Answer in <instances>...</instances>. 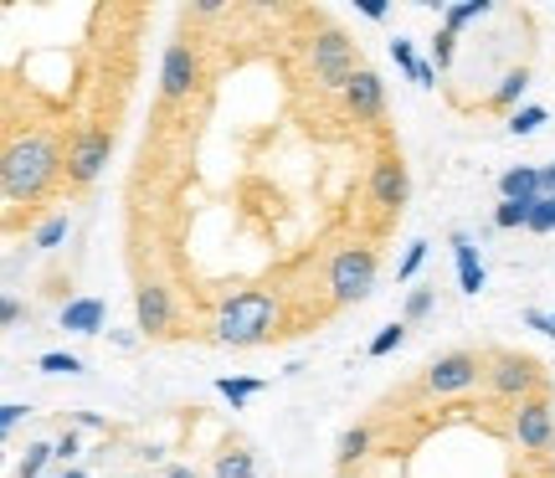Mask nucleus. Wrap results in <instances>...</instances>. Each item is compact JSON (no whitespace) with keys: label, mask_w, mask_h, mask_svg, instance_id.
Returning <instances> with one entry per match:
<instances>
[{"label":"nucleus","mask_w":555,"mask_h":478,"mask_svg":"<svg viewBox=\"0 0 555 478\" xmlns=\"http://www.w3.org/2000/svg\"><path fill=\"white\" fill-rule=\"evenodd\" d=\"M57 180V144L41 140V134H26L5 150V165H0V185H5V201H41L47 185Z\"/></svg>","instance_id":"nucleus-1"},{"label":"nucleus","mask_w":555,"mask_h":478,"mask_svg":"<svg viewBox=\"0 0 555 478\" xmlns=\"http://www.w3.org/2000/svg\"><path fill=\"white\" fill-rule=\"evenodd\" d=\"M278 324V299L273 294H262V288H242L232 299L217 309V324H211V335L221 345H262V339L273 335Z\"/></svg>","instance_id":"nucleus-2"},{"label":"nucleus","mask_w":555,"mask_h":478,"mask_svg":"<svg viewBox=\"0 0 555 478\" xmlns=\"http://www.w3.org/2000/svg\"><path fill=\"white\" fill-rule=\"evenodd\" d=\"M309 62H314L319 88H335V93H345V88L356 82V73H360L356 41L345 37V31H335V26L314 37V47H309Z\"/></svg>","instance_id":"nucleus-3"},{"label":"nucleus","mask_w":555,"mask_h":478,"mask_svg":"<svg viewBox=\"0 0 555 478\" xmlns=\"http://www.w3.org/2000/svg\"><path fill=\"white\" fill-rule=\"evenodd\" d=\"M376 273L380 262L371 247H339L335 262H330V294L335 303H360L376 294Z\"/></svg>","instance_id":"nucleus-4"},{"label":"nucleus","mask_w":555,"mask_h":478,"mask_svg":"<svg viewBox=\"0 0 555 478\" xmlns=\"http://www.w3.org/2000/svg\"><path fill=\"white\" fill-rule=\"evenodd\" d=\"M483 380L494 397H509V401H530V391L540 386V365L530 356H515V350H499L489 365H483Z\"/></svg>","instance_id":"nucleus-5"},{"label":"nucleus","mask_w":555,"mask_h":478,"mask_svg":"<svg viewBox=\"0 0 555 478\" xmlns=\"http://www.w3.org/2000/svg\"><path fill=\"white\" fill-rule=\"evenodd\" d=\"M201 82V57L191 41H170L165 62H159V99L165 103H185Z\"/></svg>","instance_id":"nucleus-6"},{"label":"nucleus","mask_w":555,"mask_h":478,"mask_svg":"<svg viewBox=\"0 0 555 478\" xmlns=\"http://www.w3.org/2000/svg\"><path fill=\"white\" fill-rule=\"evenodd\" d=\"M108 155H114V134L108 129H82L73 140V150H67V180L73 185H93L103 176Z\"/></svg>","instance_id":"nucleus-7"},{"label":"nucleus","mask_w":555,"mask_h":478,"mask_svg":"<svg viewBox=\"0 0 555 478\" xmlns=\"http://www.w3.org/2000/svg\"><path fill=\"white\" fill-rule=\"evenodd\" d=\"M515 442L525 453H545L555 442V412L545 397H530L515 406Z\"/></svg>","instance_id":"nucleus-8"},{"label":"nucleus","mask_w":555,"mask_h":478,"mask_svg":"<svg viewBox=\"0 0 555 478\" xmlns=\"http://www.w3.org/2000/svg\"><path fill=\"white\" fill-rule=\"evenodd\" d=\"M478 376H483L478 356L453 350V356H442V360H433V365H427V391H437V397H457V391L478 386Z\"/></svg>","instance_id":"nucleus-9"},{"label":"nucleus","mask_w":555,"mask_h":478,"mask_svg":"<svg viewBox=\"0 0 555 478\" xmlns=\"http://www.w3.org/2000/svg\"><path fill=\"white\" fill-rule=\"evenodd\" d=\"M406 191H412V180H406V165H401V155H376V165H371V201H376L380 211H401L406 206Z\"/></svg>","instance_id":"nucleus-10"},{"label":"nucleus","mask_w":555,"mask_h":478,"mask_svg":"<svg viewBox=\"0 0 555 478\" xmlns=\"http://www.w3.org/2000/svg\"><path fill=\"white\" fill-rule=\"evenodd\" d=\"M345 108H350L356 124H380L386 119V82H380L371 67H360L356 82L345 88Z\"/></svg>","instance_id":"nucleus-11"},{"label":"nucleus","mask_w":555,"mask_h":478,"mask_svg":"<svg viewBox=\"0 0 555 478\" xmlns=\"http://www.w3.org/2000/svg\"><path fill=\"white\" fill-rule=\"evenodd\" d=\"M134 314H139V330H144V335H170L176 309H170V294H165L159 283H144L134 294Z\"/></svg>","instance_id":"nucleus-12"},{"label":"nucleus","mask_w":555,"mask_h":478,"mask_svg":"<svg viewBox=\"0 0 555 478\" xmlns=\"http://www.w3.org/2000/svg\"><path fill=\"white\" fill-rule=\"evenodd\" d=\"M453 262H457V288L478 299L483 294V262H478V247L468 242V232H453Z\"/></svg>","instance_id":"nucleus-13"},{"label":"nucleus","mask_w":555,"mask_h":478,"mask_svg":"<svg viewBox=\"0 0 555 478\" xmlns=\"http://www.w3.org/2000/svg\"><path fill=\"white\" fill-rule=\"evenodd\" d=\"M499 191H504V201H525V206H535V201L545 196V170H535V165H515V170H504Z\"/></svg>","instance_id":"nucleus-14"},{"label":"nucleus","mask_w":555,"mask_h":478,"mask_svg":"<svg viewBox=\"0 0 555 478\" xmlns=\"http://www.w3.org/2000/svg\"><path fill=\"white\" fill-rule=\"evenodd\" d=\"M103 319H108L103 299H73L62 309V330H67V335H99Z\"/></svg>","instance_id":"nucleus-15"},{"label":"nucleus","mask_w":555,"mask_h":478,"mask_svg":"<svg viewBox=\"0 0 555 478\" xmlns=\"http://www.w3.org/2000/svg\"><path fill=\"white\" fill-rule=\"evenodd\" d=\"M365 453H371V427H350V432H345V438H339V468H345V474H350V468H356V458H365Z\"/></svg>","instance_id":"nucleus-16"},{"label":"nucleus","mask_w":555,"mask_h":478,"mask_svg":"<svg viewBox=\"0 0 555 478\" xmlns=\"http://www.w3.org/2000/svg\"><path fill=\"white\" fill-rule=\"evenodd\" d=\"M478 16H489V0H463V5H442V31H463L468 21H478Z\"/></svg>","instance_id":"nucleus-17"},{"label":"nucleus","mask_w":555,"mask_h":478,"mask_svg":"<svg viewBox=\"0 0 555 478\" xmlns=\"http://www.w3.org/2000/svg\"><path fill=\"white\" fill-rule=\"evenodd\" d=\"M217 391H221L227 401H232V406H247V401H253V397L262 391V380H253V376H221V380H217Z\"/></svg>","instance_id":"nucleus-18"},{"label":"nucleus","mask_w":555,"mask_h":478,"mask_svg":"<svg viewBox=\"0 0 555 478\" xmlns=\"http://www.w3.org/2000/svg\"><path fill=\"white\" fill-rule=\"evenodd\" d=\"M525 88H530V73L525 67H515V73H504L494 88V108H509L515 99H525Z\"/></svg>","instance_id":"nucleus-19"},{"label":"nucleus","mask_w":555,"mask_h":478,"mask_svg":"<svg viewBox=\"0 0 555 478\" xmlns=\"http://www.w3.org/2000/svg\"><path fill=\"white\" fill-rule=\"evenodd\" d=\"M530 211H535V206H525V201H499L494 227H499V232H515V227H530Z\"/></svg>","instance_id":"nucleus-20"},{"label":"nucleus","mask_w":555,"mask_h":478,"mask_svg":"<svg viewBox=\"0 0 555 478\" xmlns=\"http://www.w3.org/2000/svg\"><path fill=\"white\" fill-rule=\"evenodd\" d=\"M37 371H47V376H78L82 360H78V356H67V350H47V356L37 360Z\"/></svg>","instance_id":"nucleus-21"},{"label":"nucleus","mask_w":555,"mask_h":478,"mask_svg":"<svg viewBox=\"0 0 555 478\" xmlns=\"http://www.w3.org/2000/svg\"><path fill=\"white\" fill-rule=\"evenodd\" d=\"M540 124H545V108H540V103H525V108H515V114H509V134H519V140H525V134H535Z\"/></svg>","instance_id":"nucleus-22"},{"label":"nucleus","mask_w":555,"mask_h":478,"mask_svg":"<svg viewBox=\"0 0 555 478\" xmlns=\"http://www.w3.org/2000/svg\"><path fill=\"white\" fill-rule=\"evenodd\" d=\"M52 458H57V448H52V442H37V448H26V458H21L16 474L21 478H41V468H47Z\"/></svg>","instance_id":"nucleus-23"},{"label":"nucleus","mask_w":555,"mask_h":478,"mask_svg":"<svg viewBox=\"0 0 555 478\" xmlns=\"http://www.w3.org/2000/svg\"><path fill=\"white\" fill-rule=\"evenodd\" d=\"M217 478H258V474H253V453H242V448H237V453H221V458H217Z\"/></svg>","instance_id":"nucleus-24"},{"label":"nucleus","mask_w":555,"mask_h":478,"mask_svg":"<svg viewBox=\"0 0 555 478\" xmlns=\"http://www.w3.org/2000/svg\"><path fill=\"white\" fill-rule=\"evenodd\" d=\"M401 339H406V319H397V324H386L376 339H371V356H391V350H401Z\"/></svg>","instance_id":"nucleus-25"},{"label":"nucleus","mask_w":555,"mask_h":478,"mask_svg":"<svg viewBox=\"0 0 555 478\" xmlns=\"http://www.w3.org/2000/svg\"><path fill=\"white\" fill-rule=\"evenodd\" d=\"M427 314H433V288H412V294H406L401 319H406V324H416V319H427Z\"/></svg>","instance_id":"nucleus-26"},{"label":"nucleus","mask_w":555,"mask_h":478,"mask_svg":"<svg viewBox=\"0 0 555 478\" xmlns=\"http://www.w3.org/2000/svg\"><path fill=\"white\" fill-rule=\"evenodd\" d=\"M391 62H397L401 73L412 78V73H416V62H422V57H416V47H412V37H397V41H391Z\"/></svg>","instance_id":"nucleus-27"},{"label":"nucleus","mask_w":555,"mask_h":478,"mask_svg":"<svg viewBox=\"0 0 555 478\" xmlns=\"http://www.w3.org/2000/svg\"><path fill=\"white\" fill-rule=\"evenodd\" d=\"M530 232H555V196H540L530 211Z\"/></svg>","instance_id":"nucleus-28"},{"label":"nucleus","mask_w":555,"mask_h":478,"mask_svg":"<svg viewBox=\"0 0 555 478\" xmlns=\"http://www.w3.org/2000/svg\"><path fill=\"white\" fill-rule=\"evenodd\" d=\"M422 262H427V242H412V247H406V258H401V268H397V279H401V283H412Z\"/></svg>","instance_id":"nucleus-29"},{"label":"nucleus","mask_w":555,"mask_h":478,"mask_svg":"<svg viewBox=\"0 0 555 478\" xmlns=\"http://www.w3.org/2000/svg\"><path fill=\"white\" fill-rule=\"evenodd\" d=\"M62 237H67V217H52V221H47V227L37 232V247L47 253V247H57Z\"/></svg>","instance_id":"nucleus-30"},{"label":"nucleus","mask_w":555,"mask_h":478,"mask_svg":"<svg viewBox=\"0 0 555 478\" xmlns=\"http://www.w3.org/2000/svg\"><path fill=\"white\" fill-rule=\"evenodd\" d=\"M453 31H437L433 37V57H437V67H448V62H453Z\"/></svg>","instance_id":"nucleus-31"},{"label":"nucleus","mask_w":555,"mask_h":478,"mask_svg":"<svg viewBox=\"0 0 555 478\" xmlns=\"http://www.w3.org/2000/svg\"><path fill=\"white\" fill-rule=\"evenodd\" d=\"M21 417H26V406H21V401H5V406H0V432H16Z\"/></svg>","instance_id":"nucleus-32"},{"label":"nucleus","mask_w":555,"mask_h":478,"mask_svg":"<svg viewBox=\"0 0 555 478\" xmlns=\"http://www.w3.org/2000/svg\"><path fill=\"white\" fill-rule=\"evenodd\" d=\"M525 324H530V330H540V335H551V339H555V314H545V309H525Z\"/></svg>","instance_id":"nucleus-33"},{"label":"nucleus","mask_w":555,"mask_h":478,"mask_svg":"<svg viewBox=\"0 0 555 478\" xmlns=\"http://www.w3.org/2000/svg\"><path fill=\"white\" fill-rule=\"evenodd\" d=\"M21 319H26V309H21V299H5V303H0V324H5V330H16Z\"/></svg>","instance_id":"nucleus-34"},{"label":"nucleus","mask_w":555,"mask_h":478,"mask_svg":"<svg viewBox=\"0 0 555 478\" xmlns=\"http://www.w3.org/2000/svg\"><path fill=\"white\" fill-rule=\"evenodd\" d=\"M52 448H57V458H62V463H73V458H78V438H73V432H62V438L52 442Z\"/></svg>","instance_id":"nucleus-35"},{"label":"nucleus","mask_w":555,"mask_h":478,"mask_svg":"<svg viewBox=\"0 0 555 478\" xmlns=\"http://www.w3.org/2000/svg\"><path fill=\"white\" fill-rule=\"evenodd\" d=\"M360 16H365V21H386V0H360Z\"/></svg>","instance_id":"nucleus-36"},{"label":"nucleus","mask_w":555,"mask_h":478,"mask_svg":"<svg viewBox=\"0 0 555 478\" xmlns=\"http://www.w3.org/2000/svg\"><path fill=\"white\" fill-rule=\"evenodd\" d=\"M545 196H555V165H545Z\"/></svg>","instance_id":"nucleus-37"},{"label":"nucleus","mask_w":555,"mask_h":478,"mask_svg":"<svg viewBox=\"0 0 555 478\" xmlns=\"http://www.w3.org/2000/svg\"><path fill=\"white\" fill-rule=\"evenodd\" d=\"M165 478H196V468H185V463H180V468H170Z\"/></svg>","instance_id":"nucleus-38"},{"label":"nucleus","mask_w":555,"mask_h":478,"mask_svg":"<svg viewBox=\"0 0 555 478\" xmlns=\"http://www.w3.org/2000/svg\"><path fill=\"white\" fill-rule=\"evenodd\" d=\"M62 478H88V474L82 468H62Z\"/></svg>","instance_id":"nucleus-39"},{"label":"nucleus","mask_w":555,"mask_h":478,"mask_svg":"<svg viewBox=\"0 0 555 478\" xmlns=\"http://www.w3.org/2000/svg\"><path fill=\"white\" fill-rule=\"evenodd\" d=\"M339 478H360V474H339Z\"/></svg>","instance_id":"nucleus-40"}]
</instances>
